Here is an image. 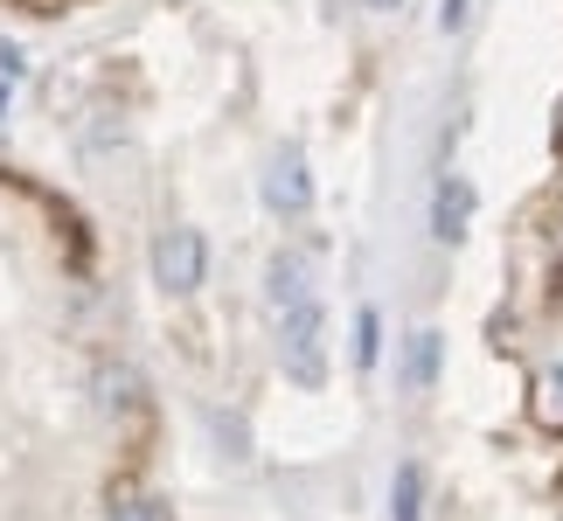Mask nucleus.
Listing matches in <instances>:
<instances>
[{
  "instance_id": "nucleus-1",
  "label": "nucleus",
  "mask_w": 563,
  "mask_h": 521,
  "mask_svg": "<svg viewBox=\"0 0 563 521\" xmlns=\"http://www.w3.org/2000/svg\"><path fill=\"white\" fill-rule=\"evenodd\" d=\"M112 251L63 188L0 160V521H188Z\"/></svg>"
},
{
  "instance_id": "nucleus-2",
  "label": "nucleus",
  "mask_w": 563,
  "mask_h": 521,
  "mask_svg": "<svg viewBox=\"0 0 563 521\" xmlns=\"http://www.w3.org/2000/svg\"><path fill=\"white\" fill-rule=\"evenodd\" d=\"M8 14H29V21H56V14H70V8H91V0H0Z\"/></svg>"
}]
</instances>
